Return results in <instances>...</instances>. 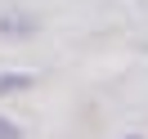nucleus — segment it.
Here are the masks:
<instances>
[{
	"label": "nucleus",
	"instance_id": "3",
	"mask_svg": "<svg viewBox=\"0 0 148 139\" xmlns=\"http://www.w3.org/2000/svg\"><path fill=\"white\" fill-rule=\"evenodd\" d=\"M0 139H23V126L14 117H5V112H0Z\"/></svg>",
	"mask_w": 148,
	"mask_h": 139
},
{
	"label": "nucleus",
	"instance_id": "2",
	"mask_svg": "<svg viewBox=\"0 0 148 139\" xmlns=\"http://www.w3.org/2000/svg\"><path fill=\"white\" fill-rule=\"evenodd\" d=\"M32 85H36V72H27V67H9V72H0V99L27 94Z\"/></svg>",
	"mask_w": 148,
	"mask_h": 139
},
{
	"label": "nucleus",
	"instance_id": "1",
	"mask_svg": "<svg viewBox=\"0 0 148 139\" xmlns=\"http://www.w3.org/2000/svg\"><path fill=\"white\" fill-rule=\"evenodd\" d=\"M36 31H40V18H36V14H27V9L0 14V36H5V40H27V36H36Z\"/></svg>",
	"mask_w": 148,
	"mask_h": 139
},
{
	"label": "nucleus",
	"instance_id": "4",
	"mask_svg": "<svg viewBox=\"0 0 148 139\" xmlns=\"http://www.w3.org/2000/svg\"><path fill=\"white\" fill-rule=\"evenodd\" d=\"M121 139H144V135H121Z\"/></svg>",
	"mask_w": 148,
	"mask_h": 139
}]
</instances>
